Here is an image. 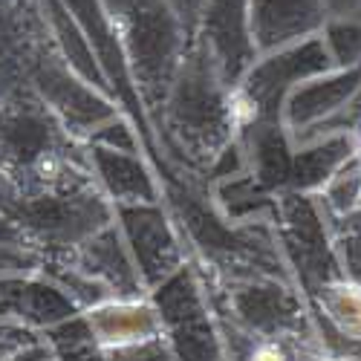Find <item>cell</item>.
Instances as JSON below:
<instances>
[{
  "instance_id": "cell-10",
  "label": "cell",
  "mask_w": 361,
  "mask_h": 361,
  "mask_svg": "<svg viewBox=\"0 0 361 361\" xmlns=\"http://www.w3.org/2000/svg\"><path fill=\"white\" fill-rule=\"evenodd\" d=\"M246 361H292V353L281 338H257L252 341Z\"/></svg>"
},
{
  "instance_id": "cell-4",
  "label": "cell",
  "mask_w": 361,
  "mask_h": 361,
  "mask_svg": "<svg viewBox=\"0 0 361 361\" xmlns=\"http://www.w3.org/2000/svg\"><path fill=\"white\" fill-rule=\"evenodd\" d=\"M361 87V64L347 70H329L318 78H310L304 87H298L289 99V122L295 128L324 125L333 118Z\"/></svg>"
},
{
  "instance_id": "cell-6",
  "label": "cell",
  "mask_w": 361,
  "mask_h": 361,
  "mask_svg": "<svg viewBox=\"0 0 361 361\" xmlns=\"http://www.w3.org/2000/svg\"><path fill=\"white\" fill-rule=\"evenodd\" d=\"M358 150V136L350 133H329L326 139H321L310 154H304L300 162V185L304 188H324L333 173Z\"/></svg>"
},
{
  "instance_id": "cell-3",
  "label": "cell",
  "mask_w": 361,
  "mask_h": 361,
  "mask_svg": "<svg viewBox=\"0 0 361 361\" xmlns=\"http://www.w3.org/2000/svg\"><path fill=\"white\" fill-rule=\"evenodd\" d=\"M324 15L321 0H249L252 38L260 47L310 38L324 26Z\"/></svg>"
},
{
  "instance_id": "cell-5",
  "label": "cell",
  "mask_w": 361,
  "mask_h": 361,
  "mask_svg": "<svg viewBox=\"0 0 361 361\" xmlns=\"http://www.w3.org/2000/svg\"><path fill=\"white\" fill-rule=\"evenodd\" d=\"M321 318L336 329V333L361 341V286L338 278L315 289Z\"/></svg>"
},
{
  "instance_id": "cell-8",
  "label": "cell",
  "mask_w": 361,
  "mask_h": 361,
  "mask_svg": "<svg viewBox=\"0 0 361 361\" xmlns=\"http://www.w3.org/2000/svg\"><path fill=\"white\" fill-rule=\"evenodd\" d=\"M333 252L341 269V278L361 286V208L336 220Z\"/></svg>"
},
{
  "instance_id": "cell-11",
  "label": "cell",
  "mask_w": 361,
  "mask_h": 361,
  "mask_svg": "<svg viewBox=\"0 0 361 361\" xmlns=\"http://www.w3.org/2000/svg\"><path fill=\"white\" fill-rule=\"evenodd\" d=\"M165 4L171 6V12L176 18H183V20H197L202 15V6H205V0H165Z\"/></svg>"
},
{
  "instance_id": "cell-13",
  "label": "cell",
  "mask_w": 361,
  "mask_h": 361,
  "mask_svg": "<svg viewBox=\"0 0 361 361\" xmlns=\"http://www.w3.org/2000/svg\"><path fill=\"white\" fill-rule=\"evenodd\" d=\"M338 361H361V358H338Z\"/></svg>"
},
{
  "instance_id": "cell-9",
  "label": "cell",
  "mask_w": 361,
  "mask_h": 361,
  "mask_svg": "<svg viewBox=\"0 0 361 361\" xmlns=\"http://www.w3.org/2000/svg\"><path fill=\"white\" fill-rule=\"evenodd\" d=\"M324 44L336 70L361 64V18H338L324 26Z\"/></svg>"
},
{
  "instance_id": "cell-12",
  "label": "cell",
  "mask_w": 361,
  "mask_h": 361,
  "mask_svg": "<svg viewBox=\"0 0 361 361\" xmlns=\"http://www.w3.org/2000/svg\"><path fill=\"white\" fill-rule=\"evenodd\" d=\"M326 12H333L338 18H358L361 12V0H321Z\"/></svg>"
},
{
  "instance_id": "cell-2",
  "label": "cell",
  "mask_w": 361,
  "mask_h": 361,
  "mask_svg": "<svg viewBox=\"0 0 361 361\" xmlns=\"http://www.w3.org/2000/svg\"><path fill=\"white\" fill-rule=\"evenodd\" d=\"M202 23L208 47H212L217 67H223L226 78L231 81L237 67H243V55L255 47L252 38V18H249V0H205Z\"/></svg>"
},
{
  "instance_id": "cell-7",
  "label": "cell",
  "mask_w": 361,
  "mask_h": 361,
  "mask_svg": "<svg viewBox=\"0 0 361 361\" xmlns=\"http://www.w3.org/2000/svg\"><path fill=\"white\" fill-rule=\"evenodd\" d=\"M321 200L326 202V208L333 212L336 220L361 208V159H358V150L321 188Z\"/></svg>"
},
{
  "instance_id": "cell-1",
  "label": "cell",
  "mask_w": 361,
  "mask_h": 361,
  "mask_svg": "<svg viewBox=\"0 0 361 361\" xmlns=\"http://www.w3.org/2000/svg\"><path fill=\"white\" fill-rule=\"evenodd\" d=\"M333 67V58L326 52V44L321 35H310L304 38V44L289 47L283 52H278L275 58L257 70H252L249 81L243 87H234L240 96L246 99V104L252 107L255 118H260L272 110V99L281 96L289 84H300L304 78H318Z\"/></svg>"
}]
</instances>
